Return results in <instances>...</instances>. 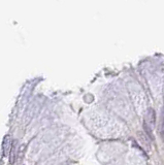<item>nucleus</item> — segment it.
Segmentation results:
<instances>
[{
	"instance_id": "nucleus-1",
	"label": "nucleus",
	"mask_w": 164,
	"mask_h": 165,
	"mask_svg": "<svg viewBox=\"0 0 164 165\" xmlns=\"http://www.w3.org/2000/svg\"><path fill=\"white\" fill-rule=\"evenodd\" d=\"M12 139H10L9 135H6L4 137V140H3L2 144V157L7 156L9 154V152L12 151Z\"/></svg>"
}]
</instances>
